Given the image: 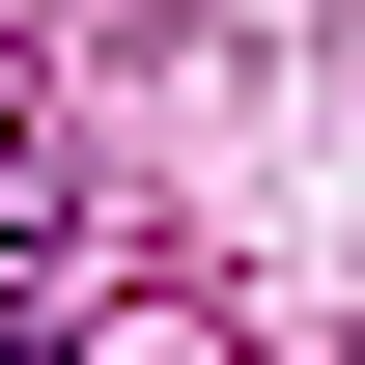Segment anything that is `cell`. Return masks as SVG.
Instances as JSON below:
<instances>
[{
  "label": "cell",
  "mask_w": 365,
  "mask_h": 365,
  "mask_svg": "<svg viewBox=\"0 0 365 365\" xmlns=\"http://www.w3.org/2000/svg\"><path fill=\"white\" fill-rule=\"evenodd\" d=\"M29 365H56V337H29Z\"/></svg>",
  "instance_id": "6da1fadb"
}]
</instances>
